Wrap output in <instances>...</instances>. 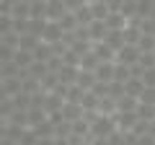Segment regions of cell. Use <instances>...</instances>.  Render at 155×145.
I'll use <instances>...</instances> for the list:
<instances>
[{"label":"cell","mask_w":155,"mask_h":145,"mask_svg":"<svg viewBox=\"0 0 155 145\" xmlns=\"http://www.w3.org/2000/svg\"><path fill=\"white\" fill-rule=\"evenodd\" d=\"M116 117L111 114H96L91 119V137H109L111 132H116Z\"/></svg>","instance_id":"6da1fadb"},{"label":"cell","mask_w":155,"mask_h":145,"mask_svg":"<svg viewBox=\"0 0 155 145\" xmlns=\"http://www.w3.org/2000/svg\"><path fill=\"white\" fill-rule=\"evenodd\" d=\"M140 57H142V52H140V47L137 44H124L122 49L116 52V60L114 62H119V65H137L140 62Z\"/></svg>","instance_id":"7a4b0ae2"},{"label":"cell","mask_w":155,"mask_h":145,"mask_svg":"<svg viewBox=\"0 0 155 145\" xmlns=\"http://www.w3.org/2000/svg\"><path fill=\"white\" fill-rule=\"evenodd\" d=\"M0 93H3V99H16L18 93H23V80L21 78H3Z\"/></svg>","instance_id":"3957f363"},{"label":"cell","mask_w":155,"mask_h":145,"mask_svg":"<svg viewBox=\"0 0 155 145\" xmlns=\"http://www.w3.org/2000/svg\"><path fill=\"white\" fill-rule=\"evenodd\" d=\"M67 13L70 11H67L65 0H47V18H49V21H60Z\"/></svg>","instance_id":"277c9868"},{"label":"cell","mask_w":155,"mask_h":145,"mask_svg":"<svg viewBox=\"0 0 155 145\" xmlns=\"http://www.w3.org/2000/svg\"><path fill=\"white\" fill-rule=\"evenodd\" d=\"M114 117H116V127H119V130H124V132H127V130H134V127H137V122H140V114H137V112L114 114Z\"/></svg>","instance_id":"5b68a950"},{"label":"cell","mask_w":155,"mask_h":145,"mask_svg":"<svg viewBox=\"0 0 155 145\" xmlns=\"http://www.w3.org/2000/svg\"><path fill=\"white\" fill-rule=\"evenodd\" d=\"M65 39V31H62V26L57 21H49L47 23V31H44V42L47 44H57V42Z\"/></svg>","instance_id":"8992f818"},{"label":"cell","mask_w":155,"mask_h":145,"mask_svg":"<svg viewBox=\"0 0 155 145\" xmlns=\"http://www.w3.org/2000/svg\"><path fill=\"white\" fill-rule=\"evenodd\" d=\"M62 117H65V122H78V119H83L85 117V109L80 104H67L62 106Z\"/></svg>","instance_id":"52a82bcc"},{"label":"cell","mask_w":155,"mask_h":145,"mask_svg":"<svg viewBox=\"0 0 155 145\" xmlns=\"http://www.w3.org/2000/svg\"><path fill=\"white\" fill-rule=\"evenodd\" d=\"M60 83L62 86H78V75H80V67H72V65H65L60 72Z\"/></svg>","instance_id":"ba28073f"},{"label":"cell","mask_w":155,"mask_h":145,"mask_svg":"<svg viewBox=\"0 0 155 145\" xmlns=\"http://www.w3.org/2000/svg\"><path fill=\"white\" fill-rule=\"evenodd\" d=\"M106 34H109V26H106L104 21H93V23L88 26V36H91V42H93V44L104 42V39H106Z\"/></svg>","instance_id":"9c48e42d"},{"label":"cell","mask_w":155,"mask_h":145,"mask_svg":"<svg viewBox=\"0 0 155 145\" xmlns=\"http://www.w3.org/2000/svg\"><path fill=\"white\" fill-rule=\"evenodd\" d=\"M28 127H18V124H11V122H3V140H13V143H21L23 132Z\"/></svg>","instance_id":"30bf717a"},{"label":"cell","mask_w":155,"mask_h":145,"mask_svg":"<svg viewBox=\"0 0 155 145\" xmlns=\"http://www.w3.org/2000/svg\"><path fill=\"white\" fill-rule=\"evenodd\" d=\"M140 109V99L134 96H122L116 101V114H127V112H137Z\"/></svg>","instance_id":"8fae6325"},{"label":"cell","mask_w":155,"mask_h":145,"mask_svg":"<svg viewBox=\"0 0 155 145\" xmlns=\"http://www.w3.org/2000/svg\"><path fill=\"white\" fill-rule=\"evenodd\" d=\"M96 78H98V83H111L114 80V62H101L96 67Z\"/></svg>","instance_id":"7c38bea8"},{"label":"cell","mask_w":155,"mask_h":145,"mask_svg":"<svg viewBox=\"0 0 155 145\" xmlns=\"http://www.w3.org/2000/svg\"><path fill=\"white\" fill-rule=\"evenodd\" d=\"M145 88H147V86L142 83V78H129L127 83H124V91H127V96H134V99H140V96L145 93Z\"/></svg>","instance_id":"4fadbf2b"},{"label":"cell","mask_w":155,"mask_h":145,"mask_svg":"<svg viewBox=\"0 0 155 145\" xmlns=\"http://www.w3.org/2000/svg\"><path fill=\"white\" fill-rule=\"evenodd\" d=\"M93 55L98 57L101 62H114V60H116V52L111 49V47H106L104 42H98V44H93Z\"/></svg>","instance_id":"5bb4252c"},{"label":"cell","mask_w":155,"mask_h":145,"mask_svg":"<svg viewBox=\"0 0 155 145\" xmlns=\"http://www.w3.org/2000/svg\"><path fill=\"white\" fill-rule=\"evenodd\" d=\"M88 5H91V13H93L96 21H106V18H109V13H111L109 3H98V0H91Z\"/></svg>","instance_id":"9a60e30c"},{"label":"cell","mask_w":155,"mask_h":145,"mask_svg":"<svg viewBox=\"0 0 155 145\" xmlns=\"http://www.w3.org/2000/svg\"><path fill=\"white\" fill-rule=\"evenodd\" d=\"M98 83V78H96L93 70H80V75H78V86L83 91H93V86Z\"/></svg>","instance_id":"2e32d148"},{"label":"cell","mask_w":155,"mask_h":145,"mask_svg":"<svg viewBox=\"0 0 155 145\" xmlns=\"http://www.w3.org/2000/svg\"><path fill=\"white\" fill-rule=\"evenodd\" d=\"M85 93H88V91H83L80 86H67V91H65V101H67V104H83Z\"/></svg>","instance_id":"e0dca14e"},{"label":"cell","mask_w":155,"mask_h":145,"mask_svg":"<svg viewBox=\"0 0 155 145\" xmlns=\"http://www.w3.org/2000/svg\"><path fill=\"white\" fill-rule=\"evenodd\" d=\"M104 44L111 47L114 52H119L127 42H124V34H122V31H109V34H106V39H104Z\"/></svg>","instance_id":"ac0fdd59"},{"label":"cell","mask_w":155,"mask_h":145,"mask_svg":"<svg viewBox=\"0 0 155 145\" xmlns=\"http://www.w3.org/2000/svg\"><path fill=\"white\" fill-rule=\"evenodd\" d=\"M47 23L49 21H41V18H31V23H28V34L31 36H36V39L44 42V31H47Z\"/></svg>","instance_id":"d6986e66"},{"label":"cell","mask_w":155,"mask_h":145,"mask_svg":"<svg viewBox=\"0 0 155 145\" xmlns=\"http://www.w3.org/2000/svg\"><path fill=\"white\" fill-rule=\"evenodd\" d=\"M34 132L39 135V140H54V124L47 119V122L36 124V127H34Z\"/></svg>","instance_id":"ffe728a7"},{"label":"cell","mask_w":155,"mask_h":145,"mask_svg":"<svg viewBox=\"0 0 155 145\" xmlns=\"http://www.w3.org/2000/svg\"><path fill=\"white\" fill-rule=\"evenodd\" d=\"M39 44H41V39H36V36H31V34H23L21 36V44H18V49H23V52H36L39 49Z\"/></svg>","instance_id":"44dd1931"},{"label":"cell","mask_w":155,"mask_h":145,"mask_svg":"<svg viewBox=\"0 0 155 145\" xmlns=\"http://www.w3.org/2000/svg\"><path fill=\"white\" fill-rule=\"evenodd\" d=\"M47 119H49V114H47L44 109H36V106H31V109H28V124H31V127L47 122Z\"/></svg>","instance_id":"7402d4cb"},{"label":"cell","mask_w":155,"mask_h":145,"mask_svg":"<svg viewBox=\"0 0 155 145\" xmlns=\"http://www.w3.org/2000/svg\"><path fill=\"white\" fill-rule=\"evenodd\" d=\"M98 65H101V60L93 55V49H91L88 55L80 57V70H93V72H96V67H98Z\"/></svg>","instance_id":"603a6c76"},{"label":"cell","mask_w":155,"mask_h":145,"mask_svg":"<svg viewBox=\"0 0 155 145\" xmlns=\"http://www.w3.org/2000/svg\"><path fill=\"white\" fill-rule=\"evenodd\" d=\"M129 78H132V70H129V65H119V62H114V80H119V83H127Z\"/></svg>","instance_id":"cb8c5ba5"},{"label":"cell","mask_w":155,"mask_h":145,"mask_svg":"<svg viewBox=\"0 0 155 145\" xmlns=\"http://www.w3.org/2000/svg\"><path fill=\"white\" fill-rule=\"evenodd\" d=\"M41 80H36V78H23V93H28V96H36V93H41Z\"/></svg>","instance_id":"d4e9b609"},{"label":"cell","mask_w":155,"mask_h":145,"mask_svg":"<svg viewBox=\"0 0 155 145\" xmlns=\"http://www.w3.org/2000/svg\"><path fill=\"white\" fill-rule=\"evenodd\" d=\"M31 18L49 21V18H47V0H36V3H31Z\"/></svg>","instance_id":"484cf974"},{"label":"cell","mask_w":155,"mask_h":145,"mask_svg":"<svg viewBox=\"0 0 155 145\" xmlns=\"http://www.w3.org/2000/svg\"><path fill=\"white\" fill-rule=\"evenodd\" d=\"M16 62H18V67L28 70V67L34 65V55H31V52H23V49H18V52H16Z\"/></svg>","instance_id":"4316f807"},{"label":"cell","mask_w":155,"mask_h":145,"mask_svg":"<svg viewBox=\"0 0 155 145\" xmlns=\"http://www.w3.org/2000/svg\"><path fill=\"white\" fill-rule=\"evenodd\" d=\"M75 16H78V23H80V26H91V23L96 21V18H93V13H91V5L80 8V11L75 13Z\"/></svg>","instance_id":"83f0119b"},{"label":"cell","mask_w":155,"mask_h":145,"mask_svg":"<svg viewBox=\"0 0 155 145\" xmlns=\"http://www.w3.org/2000/svg\"><path fill=\"white\" fill-rule=\"evenodd\" d=\"M137 47H140V52H142V55H150V52H155V36H142Z\"/></svg>","instance_id":"f1b7e54d"},{"label":"cell","mask_w":155,"mask_h":145,"mask_svg":"<svg viewBox=\"0 0 155 145\" xmlns=\"http://www.w3.org/2000/svg\"><path fill=\"white\" fill-rule=\"evenodd\" d=\"M106 143H109V145H127V135H124V130L111 132L109 137H106Z\"/></svg>","instance_id":"f546056e"},{"label":"cell","mask_w":155,"mask_h":145,"mask_svg":"<svg viewBox=\"0 0 155 145\" xmlns=\"http://www.w3.org/2000/svg\"><path fill=\"white\" fill-rule=\"evenodd\" d=\"M140 104H145V106H155V88H153V86H147V88H145V93L140 96Z\"/></svg>","instance_id":"4dcf8cb0"},{"label":"cell","mask_w":155,"mask_h":145,"mask_svg":"<svg viewBox=\"0 0 155 145\" xmlns=\"http://www.w3.org/2000/svg\"><path fill=\"white\" fill-rule=\"evenodd\" d=\"M13 104H16V109H31V96L28 93H18L16 99H13Z\"/></svg>","instance_id":"1f68e13d"},{"label":"cell","mask_w":155,"mask_h":145,"mask_svg":"<svg viewBox=\"0 0 155 145\" xmlns=\"http://www.w3.org/2000/svg\"><path fill=\"white\" fill-rule=\"evenodd\" d=\"M65 5H67V11H70V13H78L80 8L88 5V0H65Z\"/></svg>","instance_id":"d6a6232c"},{"label":"cell","mask_w":155,"mask_h":145,"mask_svg":"<svg viewBox=\"0 0 155 145\" xmlns=\"http://www.w3.org/2000/svg\"><path fill=\"white\" fill-rule=\"evenodd\" d=\"M142 83H145V86H153V88H155V67L145 70V75H142Z\"/></svg>","instance_id":"836d02e7"},{"label":"cell","mask_w":155,"mask_h":145,"mask_svg":"<svg viewBox=\"0 0 155 145\" xmlns=\"http://www.w3.org/2000/svg\"><path fill=\"white\" fill-rule=\"evenodd\" d=\"M137 145H155V137H153L150 132H147V135H140V143H137Z\"/></svg>","instance_id":"e575fe53"},{"label":"cell","mask_w":155,"mask_h":145,"mask_svg":"<svg viewBox=\"0 0 155 145\" xmlns=\"http://www.w3.org/2000/svg\"><path fill=\"white\" fill-rule=\"evenodd\" d=\"M0 3H3V5H11V8H13L16 3H21V0H0Z\"/></svg>","instance_id":"d590c367"},{"label":"cell","mask_w":155,"mask_h":145,"mask_svg":"<svg viewBox=\"0 0 155 145\" xmlns=\"http://www.w3.org/2000/svg\"><path fill=\"white\" fill-rule=\"evenodd\" d=\"M39 145H54V140H39Z\"/></svg>","instance_id":"8d00e7d4"},{"label":"cell","mask_w":155,"mask_h":145,"mask_svg":"<svg viewBox=\"0 0 155 145\" xmlns=\"http://www.w3.org/2000/svg\"><path fill=\"white\" fill-rule=\"evenodd\" d=\"M3 145H18V143H13V140H3Z\"/></svg>","instance_id":"74e56055"},{"label":"cell","mask_w":155,"mask_h":145,"mask_svg":"<svg viewBox=\"0 0 155 145\" xmlns=\"http://www.w3.org/2000/svg\"><path fill=\"white\" fill-rule=\"evenodd\" d=\"M80 145H93V140L88 137V140H83V143H80Z\"/></svg>","instance_id":"f35d334b"},{"label":"cell","mask_w":155,"mask_h":145,"mask_svg":"<svg viewBox=\"0 0 155 145\" xmlns=\"http://www.w3.org/2000/svg\"><path fill=\"white\" fill-rule=\"evenodd\" d=\"M26 3H36V0H26Z\"/></svg>","instance_id":"ab89813d"},{"label":"cell","mask_w":155,"mask_h":145,"mask_svg":"<svg viewBox=\"0 0 155 145\" xmlns=\"http://www.w3.org/2000/svg\"><path fill=\"white\" fill-rule=\"evenodd\" d=\"M150 3H153V5H155V0H150Z\"/></svg>","instance_id":"60d3db41"},{"label":"cell","mask_w":155,"mask_h":145,"mask_svg":"<svg viewBox=\"0 0 155 145\" xmlns=\"http://www.w3.org/2000/svg\"><path fill=\"white\" fill-rule=\"evenodd\" d=\"M153 55H155V52H153Z\"/></svg>","instance_id":"b9f144b4"}]
</instances>
